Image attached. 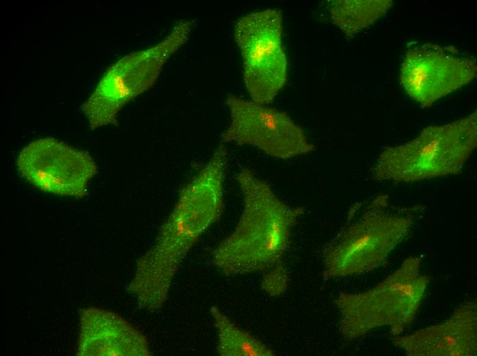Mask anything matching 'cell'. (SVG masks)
<instances>
[{
  "label": "cell",
  "mask_w": 477,
  "mask_h": 356,
  "mask_svg": "<svg viewBox=\"0 0 477 356\" xmlns=\"http://www.w3.org/2000/svg\"><path fill=\"white\" fill-rule=\"evenodd\" d=\"M477 144V113L429 126L412 140L382 150L371 171L377 181L416 182L458 175Z\"/></svg>",
  "instance_id": "cell-5"
},
{
  "label": "cell",
  "mask_w": 477,
  "mask_h": 356,
  "mask_svg": "<svg viewBox=\"0 0 477 356\" xmlns=\"http://www.w3.org/2000/svg\"><path fill=\"white\" fill-rule=\"evenodd\" d=\"M217 341V351L221 356H273L275 351L249 331L237 326L217 305L210 309Z\"/></svg>",
  "instance_id": "cell-13"
},
{
  "label": "cell",
  "mask_w": 477,
  "mask_h": 356,
  "mask_svg": "<svg viewBox=\"0 0 477 356\" xmlns=\"http://www.w3.org/2000/svg\"><path fill=\"white\" fill-rule=\"evenodd\" d=\"M234 179L243 197L241 214L234 230L210 253L212 264L227 277L265 272L280 264L293 227L305 212L280 199L248 167L241 168Z\"/></svg>",
  "instance_id": "cell-2"
},
{
  "label": "cell",
  "mask_w": 477,
  "mask_h": 356,
  "mask_svg": "<svg viewBox=\"0 0 477 356\" xmlns=\"http://www.w3.org/2000/svg\"><path fill=\"white\" fill-rule=\"evenodd\" d=\"M225 103L230 123L221 134L224 142L253 146L284 160L315 151L304 130L285 112L235 95L228 96Z\"/></svg>",
  "instance_id": "cell-8"
},
{
  "label": "cell",
  "mask_w": 477,
  "mask_h": 356,
  "mask_svg": "<svg viewBox=\"0 0 477 356\" xmlns=\"http://www.w3.org/2000/svg\"><path fill=\"white\" fill-rule=\"evenodd\" d=\"M16 165L20 174L40 190L76 198L88 194V182L97 173L88 152L51 137L25 147Z\"/></svg>",
  "instance_id": "cell-9"
},
{
  "label": "cell",
  "mask_w": 477,
  "mask_h": 356,
  "mask_svg": "<svg viewBox=\"0 0 477 356\" xmlns=\"http://www.w3.org/2000/svg\"><path fill=\"white\" fill-rule=\"evenodd\" d=\"M146 336L108 309L87 307L80 312L78 355H152Z\"/></svg>",
  "instance_id": "cell-12"
},
{
  "label": "cell",
  "mask_w": 477,
  "mask_h": 356,
  "mask_svg": "<svg viewBox=\"0 0 477 356\" xmlns=\"http://www.w3.org/2000/svg\"><path fill=\"white\" fill-rule=\"evenodd\" d=\"M417 207L390 204L379 194L356 212L322 250V277L330 280L371 271L408 235L417 220Z\"/></svg>",
  "instance_id": "cell-3"
},
{
  "label": "cell",
  "mask_w": 477,
  "mask_h": 356,
  "mask_svg": "<svg viewBox=\"0 0 477 356\" xmlns=\"http://www.w3.org/2000/svg\"><path fill=\"white\" fill-rule=\"evenodd\" d=\"M289 281L288 270L279 264L265 271L260 285L262 289L269 296L278 297L286 290Z\"/></svg>",
  "instance_id": "cell-15"
},
{
  "label": "cell",
  "mask_w": 477,
  "mask_h": 356,
  "mask_svg": "<svg viewBox=\"0 0 477 356\" xmlns=\"http://www.w3.org/2000/svg\"><path fill=\"white\" fill-rule=\"evenodd\" d=\"M421 260L411 256L374 287L363 292H341L334 299L340 314L339 329L347 341L387 327L392 337L413 324L429 279L421 273Z\"/></svg>",
  "instance_id": "cell-4"
},
{
  "label": "cell",
  "mask_w": 477,
  "mask_h": 356,
  "mask_svg": "<svg viewBox=\"0 0 477 356\" xmlns=\"http://www.w3.org/2000/svg\"><path fill=\"white\" fill-rule=\"evenodd\" d=\"M228 163L227 148L220 143L182 188L154 244L138 259L127 289L143 307L155 312L164 306L185 258L221 218Z\"/></svg>",
  "instance_id": "cell-1"
},
{
  "label": "cell",
  "mask_w": 477,
  "mask_h": 356,
  "mask_svg": "<svg viewBox=\"0 0 477 356\" xmlns=\"http://www.w3.org/2000/svg\"><path fill=\"white\" fill-rule=\"evenodd\" d=\"M193 25V21H180L157 44L108 68L82 107L93 129L117 124L123 107L155 84L168 60L188 40Z\"/></svg>",
  "instance_id": "cell-6"
},
{
  "label": "cell",
  "mask_w": 477,
  "mask_h": 356,
  "mask_svg": "<svg viewBox=\"0 0 477 356\" xmlns=\"http://www.w3.org/2000/svg\"><path fill=\"white\" fill-rule=\"evenodd\" d=\"M392 5L391 0H334L328 9L332 23L352 38L374 24Z\"/></svg>",
  "instance_id": "cell-14"
},
{
  "label": "cell",
  "mask_w": 477,
  "mask_h": 356,
  "mask_svg": "<svg viewBox=\"0 0 477 356\" xmlns=\"http://www.w3.org/2000/svg\"><path fill=\"white\" fill-rule=\"evenodd\" d=\"M282 18L280 10L267 8L243 16L234 29L247 91L252 101L265 105L273 103L287 79Z\"/></svg>",
  "instance_id": "cell-7"
},
{
  "label": "cell",
  "mask_w": 477,
  "mask_h": 356,
  "mask_svg": "<svg viewBox=\"0 0 477 356\" xmlns=\"http://www.w3.org/2000/svg\"><path fill=\"white\" fill-rule=\"evenodd\" d=\"M393 343L408 356L476 355V301L463 304L441 322L393 337Z\"/></svg>",
  "instance_id": "cell-11"
},
{
  "label": "cell",
  "mask_w": 477,
  "mask_h": 356,
  "mask_svg": "<svg viewBox=\"0 0 477 356\" xmlns=\"http://www.w3.org/2000/svg\"><path fill=\"white\" fill-rule=\"evenodd\" d=\"M476 73L474 59L429 44L406 52L400 78L406 93L421 107H428L470 83Z\"/></svg>",
  "instance_id": "cell-10"
}]
</instances>
